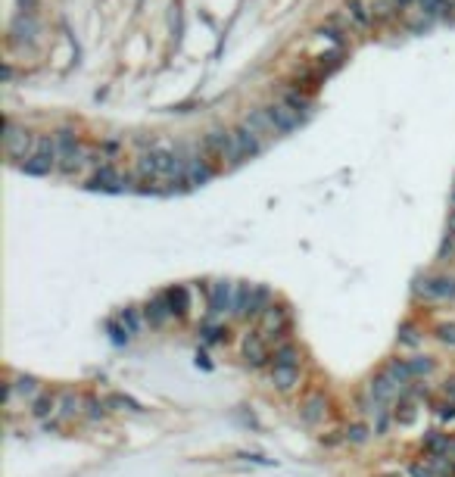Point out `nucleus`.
<instances>
[{
  "instance_id": "nucleus-1",
  "label": "nucleus",
  "mask_w": 455,
  "mask_h": 477,
  "mask_svg": "<svg viewBox=\"0 0 455 477\" xmlns=\"http://www.w3.org/2000/svg\"><path fill=\"white\" fill-rule=\"evenodd\" d=\"M53 138H56V147H60V163H56V169H60L62 175L78 172L81 169V159H84V147H81L78 134H75L72 128H60Z\"/></svg>"
},
{
  "instance_id": "nucleus-2",
  "label": "nucleus",
  "mask_w": 455,
  "mask_h": 477,
  "mask_svg": "<svg viewBox=\"0 0 455 477\" xmlns=\"http://www.w3.org/2000/svg\"><path fill=\"white\" fill-rule=\"evenodd\" d=\"M206 153H209L218 165L240 163V153H237V147H234V134L224 132V128H212V132L206 134Z\"/></svg>"
},
{
  "instance_id": "nucleus-3",
  "label": "nucleus",
  "mask_w": 455,
  "mask_h": 477,
  "mask_svg": "<svg viewBox=\"0 0 455 477\" xmlns=\"http://www.w3.org/2000/svg\"><path fill=\"white\" fill-rule=\"evenodd\" d=\"M3 153L10 159H28L35 153V138L25 128H19L16 122H6L3 128Z\"/></svg>"
},
{
  "instance_id": "nucleus-4",
  "label": "nucleus",
  "mask_w": 455,
  "mask_h": 477,
  "mask_svg": "<svg viewBox=\"0 0 455 477\" xmlns=\"http://www.w3.org/2000/svg\"><path fill=\"white\" fill-rule=\"evenodd\" d=\"M287 327H290V309H287L284 303H271V306L259 315V331L265 340L284 337Z\"/></svg>"
},
{
  "instance_id": "nucleus-5",
  "label": "nucleus",
  "mask_w": 455,
  "mask_h": 477,
  "mask_svg": "<svg viewBox=\"0 0 455 477\" xmlns=\"http://www.w3.org/2000/svg\"><path fill=\"white\" fill-rule=\"evenodd\" d=\"M418 296L424 300H455V278L452 275H434V278H424L418 281Z\"/></svg>"
},
{
  "instance_id": "nucleus-6",
  "label": "nucleus",
  "mask_w": 455,
  "mask_h": 477,
  "mask_svg": "<svg viewBox=\"0 0 455 477\" xmlns=\"http://www.w3.org/2000/svg\"><path fill=\"white\" fill-rule=\"evenodd\" d=\"M231 134H234V147H237V153H240V159H253L262 153V134L256 132L249 122H240Z\"/></svg>"
},
{
  "instance_id": "nucleus-7",
  "label": "nucleus",
  "mask_w": 455,
  "mask_h": 477,
  "mask_svg": "<svg viewBox=\"0 0 455 477\" xmlns=\"http://www.w3.org/2000/svg\"><path fill=\"white\" fill-rule=\"evenodd\" d=\"M234 290L237 284L231 281H212L209 284V315H224L228 309H234Z\"/></svg>"
},
{
  "instance_id": "nucleus-8",
  "label": "nucleus",
  "mask_w": 455,
  "mask_h": 477,
  "mask_svg": "<svg viewBox=\"0 0 455 477\" xmlns=\"http://www.w3.org/2000/svg\"><path fill=\"white\" fill-rule=\"evenodd\" d=\"M87 188H91V190H109V194H118V190L128 188V181H125V178L118 175V172L112 169L109 163H103L97 172H93L91 181H87Z\"/></svg>"
},
{
  "instance_id": "nucleus-9",
  "label": "nucleus",
  "mask_w": 455,
  "mask_h": 477,
  "mask_svg": "<svg viewBox=\"0 0 455 477\" xmlns=\"http://www.w3.org/2000/svg\"><path fill=\"white\" fill-rule=\"evenodd\" d=\"M299 418H303V424H309V427L321 424V421L328 418V396L324 393H309L303 399V406H299Z\"/></svg>"
},
{
  "instance_id": "nucleus-10",
  "label": "nucleus",
  "mask_w": 455,
  "mask_h": 477,
  "mask_svg": "<svg viewBox=\"0 0 455 477\" xmlns=\"http://www.w3.org/2000/svg\"><path fill=\"white\" fill-rule=\"evenodd\" d=\"M265 116L271 119V125H274V132H278V134L293 132V128L299 125V119H303V116L293 113V109L287 107L284 100H280V103H271V107H265Z\"/></svg>"
},
{
  "instance_id": "nucleus-11",
  "label": "nucleus",
  "mask_w": 455,
  "mask_h": 477,
  "mask_svg": "<svg viewBox=\"0 0 455 477\" xmlns=\"http://www.w3.org/2000/svg\"><path fill=\"white\" fill-rule=\"evenodd\" d=\"M368 396L371 399H377L380 406H386V402H393L396 396H402V387H399L396 381H393L386 371H380L377 377H371V387H368Z\"/></svg>"
},
{
  "instance_id": "nucleus-12",
  "label": "nucleus",
  "mask_w": 455,
  "mask_h": 477,
  "mask_svg": "<svg viewBox=\"0 0 455 477\" xmlns=\"http://www.w3.org/2000/svg\"><path fill=\"white\" fill-rule=\"evenodd\" d=\"M243 362L253 365V368H262L268 362V350H265V337L262 331H253L243 337Z\"/></svg>"
},
{
  "instance_id": "nucleus-13",
  "label": "nucleus",
  "mask_w": 455,
  "mask_h": 477,
  "mask_svg": "<svg viewBox=\"0 0 455 477\" xmlns=\"http://www.w3.org/2000/svg\"><path fill=\"white\" fill-rule=\"evenodd\" d=\"M343 16L349 19V26H353L355 32H368V28H371V19H374V13L365 7V3H359V0H346V3H343Z\"/></svg>"
},
{
  "instance_id": "nucleus-14",
  "label": "nucleus",
  "mask_w": 455,
  "mask_h": 477,
  "mask_svg": "<svg viewBox=\"0 0 455 477\" xmlns=\"http://www.w3.org/2000/svg\"><path fill=\"white\" fill-rule=\"evenodd\" d=\"M184 165H187V181H190V188H203V184L212 178V169L206 165L203 153H190V156H184Z\"/></svg>"
},
{
  "instance_id": "nucleus-15",
  "label": "nucleus",
  "mask_w": 455,
  "mask_h": 477,
  "mask_svg": "<svg viewBox=\"0 0 455 477\" xmlns=\"http://www.w3.org/2000/svg\"><path fill=\"white\" fill-rule=\"evenodd\" d=\"M143 318H147V325H153V327H162L168 318H175L172 309H168V303H166V294L153 296V300L143 306Z\"/></svg>"
},
{
  "instance_id": "nucleus-16",
  "label": "nucleus",
  "mask_w": 455,
  "mask_h": 477,
  "mask_svg": "<svg viewBox=\"0 0 455 477\" xmlns=\"http://www.w3.org/2000/svg\"><path fill=\"white\" fill-rule=\"evenodd\" d=\"M10 35H12V41L16 44H31L35 41V35H37V22H35V16L31 13H19L16 19H12V26H10Z\"/></svg>"
},
{
  "instance_id": "nucleus-17",
  "label": "nucleus",
  "mask_w": 455,
  "mask_h": 477,
  "mask_svg": "<svg viewBox=\"0 0 455 477\" xmlns=\"http://www.w3.org/2000/svg\"><path fill=\"white\" fill-rule=\"evenodd\" d=\"M31 406V418H37V421H47L50 415L60 408V396L56 393H50V390H41V393L35 396V399L28 402Z\"/></svg>"
},
{
  "instance_id": "nucleus-18",
  "label": "nucleus",
  "mask_w": 455,
  "mask_h": 477,
  "mask_svg": "<svg viewBox=\"0 0 455 477\" xmlns=\"http://www.w3.org/2000/svg\"><path fill=\"white\" fill-rule=\"evenodd\" d=\"M166 303H168V309H172L175 318H184L187 309H190V294H187L184 284H175V287L166 290Z\"/></svg>"
},
{
  "instance_id": "nucleus-19",
  "label": "nucleus",
  "mask_w": 455,
  "mask_h": 477,
  "mask_svg": "<svg viewBox=\"0 0 455 477\" xmlns=\"http://www.w3.org/2000/svg\"><path fill=\"white\" fill-rule=\"evenodd\" d=\"M271 384L280 390V393L293 390L299 384V365H274L271 368Z\"/></svg>"
},
{
  "instance_id": "nucleus-20",
  "label": "nucleus",
  "mask_w": 455,
  "mask_h": 477,
  "mask_svg": "<svg viewBox=\"0 0 455 477\" xmlns=\"http://www.w3.org/2000/svg\"><path fill=\"white\" fill-rule=\"evenodd\" d=\"M81 408H84V399H81L75 390H66V393H60V421H75L81 415Z\"/></svg>"
},
{
  "instance_id": "nucleus-21",
  "label": "nucleus",
  "mask_w": 455,
  "mask_h": 477,
  "mask_svg": "<svg viewBox=\"0 0 455 477\" xmlns=\"http://www.w3.org/2000/svg\"><path fill=\"white\" fill-rule=\"evenodd\" d=\"M19 169H22L25 175L44 178V175H50V172L56 169V159H50V156H41V153H31L28 159H22V165H19Z\"/></svg>"
},
{
  "instance_id": "nucleus-22",
  "label": "nucleus",
  "mask_w": 455,
  "mask_h": 477,
  "mask_svg": "<svg viewBox=\"0 0 455 477\" xmlns=\"http://www.w3.org/2000/svg\"><path fill=\"white\" fill-rule=\"evenodd\" d=\"M253 294H256V287H253V284H237V290H234V309H231V312H234L237 318H249V306H253Z\"/></svg>"
},
{
  "instance_id": "nucleus-23",
  "label": "nucleus",
  "mask_w": 455,
  "mask_h": 477,
  "mask_svg": "<svg viewBox=\"0 0 455 477\" xmlns=\"http://www.w3.org/2000/svg\"><path fill=\"white\" fill-rule=\"evenodd\" d=\"M424 452L427 456H449V446H452V437L449 433H440V431H430L427 437H424Z\"/></svg>"
},
{
  "instance_id": "nucleus-24",
  "label": "nucleus",
  "mask_w": 455,
  "mask_h": 477,
  "mask_svg": "<svg viewBox=\"0 0 455 477\" xmlns=\"http://www.w3.org/2000/svg\"><path fill=\"white\" fill-rule=\"evenodd\" d=\"M12 387H16V393L22 396V399H28V402L41 393V381H37L35 375H16L12 377Z\"/></svg>"
},
{
  "instance_id": "nucleus-25",
  "label": "nucleus",
  "mask_w": 455,
  "mask_h": 477,
  "mask_svg": "<svg viewBox=\"0 0 455 477\" xmlns=\"http://www.w3.org/2000/svg\"><path fill=\"white\" fill-rule=\"evenodd\" d=\"M386 375L393 377V381L399 384V387H405L409 381H415V375H411V365H409V359H393L390 365H386Z\"/></svg>"
},
{
  "instance_id": "nucleus-26",
  "label": "nucleus",
  "mask_w": 455,
  "mask_h": 477,
  "mask_svg": "<svg viewBox=\"0 0 455 477\" xmlns=\"http://www.w3.org/2000/svg\"><path fill=\"white\" fill-rule=\"evenodd\" d=\"M274 365H299V346L296 343H280L271 356Z\"/></svg>"
},
{
  "instance_id": "nucleus-27",
  "label": "nucleus",
  "mask_w": 455,
  "mask_h": 477,
  "mask_svg": "<svg viewBox=\"0 0 455 477\" xmlns=\"http://www.w3.org/2000/svg\"><path fill=\"white\" fill-rule=\"evenodd\" d=\"M343 437H346L353 446H362V443H368V437H371V427H368L365 421H353V424L343 431Z\"/></svg>"
},
{
  "instance_id": "nucleus-28",
  "label": "nucleus",
  "mask_w": 455,
  "mask_h": 477,
  "mask_svg": "<svg viewBox=\"0 0 455 477\" xmlns=\"http://www.w3.org/2000/svg\"><path fill=\"white\" fill-rule=\"evenodd\" d=\"M199 334H203L206 343H224V340H228V327H224V325H212V321H206V325L199 327Z\"/></svg>"
},
{
  "instance_id": "nucleus-29",
  "label": "nucleus",
  "mask_w": 455,
  "mask_h": 477,
  "mask_svg": "<svg viewBox=\"0 0 455 477\" xmlns=\"http://www.w3.org/2000/svg\"><path fill=\"white\" fill-rule=\"evenodd\" d=\"M106 331H109V340H112V343H116V346H125V343H128V337H131L128 325H125L122 318L109 321V325H106Z\"/></svg>"
},
{
  "instance_id": "nucleus-30",
  "label": "nucleus",
  "mask_w": 455,
  "mask_h": 477,
  "mask_svg": "<svg viewBox=\"0 0 455 477\" xmlns=\"http://www.w3.org/2000/svg\"><path fill=\"white\" fill-rule=\"evenodd\" d=\"M399 346H418L421 343V331H418L411 321H405V325H399Z\"/></svg>"
},
{
  "instance_id": "nucleus-31",
  "label": "nucleus",
  "mask_w": 455,
  "mask_h": 477,
  "mask_svg": "<svg viewBox=\"0 0 455 477\" xmlns=\"http://www.w3.org/2000/svg\"><path fill=\"white\" fill-rule=\"evenodd\" d=\"M106 406H109V408H122V412H125V408H128V412H143L141 402L131 399V396H122V393H112L109 399H106Z\"/></svg>"
},
{
  "instance_id": "nucleus-32",
  "label": "nucleus",
  "mask_w": 455,
  "mask_h": 477,
  "mask_svg": "<svg viewBox=\"0 0 455 477\" xmlns=\"http://www.w3.org/2000/svg\"><path fill=\"white\" fill-rule=\"evenodd\" d=\"M284 103L293 109V113H299V116L309 113V100H305V94H299V91H287V94H284Z\"/></svg>"
},
{
  "instance_id": "nucleus-33",
  "label": "nucleus",
  "mask_w": 455,
  "mask_h": 477,
  "mask_svg": "<svg viewBox=\"0 0 455 477\" xmlns=\"http://www.w3.org/2000/svg\"><path fill=\"white\" fill-rule=\"evenodd\" d=\"M409 365H411V375L415 377H427L436 362L430 356H415V359H409Z\"/></svg>"
},
{
  "instance_id": "nucleus-34",
  "label": "nucleus",
  "mask_w": 455,
  "mask_h": 477,
  "mask_svg": "<svg viewBox=\"0 0 455 477\" xmlns=\"http://www.w3.org/2000/svg\"><path fill=\"white\" fill-rule=\"evenodd\" d=\"M84 408H87V418H91V421L106 418V412H109V406L100 402V399H93V396H87V399H84Z\"/></svg>"
},
{
  "instance_id": "nucleus-35",
  "label": "nucleus",
  "mask_w": 455,
  "mask_h": 477,
  "mask_svg": "<svg viewBox=\"0 0 455 477\" xmlns=\"http://www.w3.org/2000/svg\"><path fill=\"white\" fill-rule=\"evenodd\" d=\"M436 340L446 346H455V321H443V325H436Z\"/></svg>"
},
{
  "instance_id": "nucleus-36",
  "label": "nucleus",
  "mask_w": 455,
  "mask_h": 477,
  "mask_svg": "<svg viewBox=\"0 0 455 477\" xmlns=\"http://www.w3.org/2000/svg\"><path fill=\"white\" fill-rule=\"evenodd\" d=\"M118 318H122L125 325H128V331H131V334H137V331H141V318H137V309H134V306L122 309V312H118Z\"/></svg>"
},
{
  "instance_id": "nucleus-37",
  "label": "nucleus",
  "mask_w": 455,
  "mask_h": 477,
  "mask_svg": "<svg viewBox=\"0 0 455 477\" xmlns=\"http://www.w3.org/2000/svg\"><path fill=\"white\" fill-rule=\"evenodd\" d=\"M396 421L399 424H411V421H415V406H411L409 399H402V406L396 408Z\"/></svg>"
},
{
  "instance_id": "nucleus-38",
  "label": "nucleus",
  "mask_w": 455,
  "mask_h": 477,
  "mask_svg": "<svg viewBox=\"0 0 455 477\" xmlns=\"http://www.w3.org/2000/svg\"><path fill=\"white\" fill-rule=\"evenodd\" d=\"M452 253H455V237H449L446 234V240H443V246H440V262H449Z\"/></svg>"
},
{
  "instance_id": "nucleus-39",
  "label": "nucleus",
  "mask_w": 455,
  "mask_h": 477,
  "mask_svg": "<svg viewBox=\"0 0 455 477\" xmlns=\"http://www.w3.org/2000/svg\"><path fill=\"white\" fill-rule=\"evenodd\" d=\"M237 458H247V462H256V465H274V458H265L259 452H237Z\"/></svg>"
},
{
  "instance_id": "nucleus-40",
  "label": "nucleus",
  "mask_w": 455,
  "mask_h": 477,
  "mask_svg": "<svg viewBox=\"0 0 455 477\" xmlns=\"http://www.w3.org/2000/svg\"><path fill=\"white\" fill-rule=\"evenodd\" d=\"M411 477H436L430 465H411Z\"/></svg>"
},
{
  "instance_id": "nucleus-41",
  "label": "nucleus",
  "mask_w": 455,
  "mask_h": 477,
  "mask_svg": "<svg viewBox=\"0 0 455 477\" xmlns=\"http://www.w3.org/2000/svg\"><path fill=\"white\" fill-rule=\"evenodd\" d=\"M440 418H455V402H452V399L440 406Z\"/></svg>"
},
{
  "instance_id": "nucleus-42",
  "label": "nucleus",
  "mask_w": 455,
  "mask_h": 477,
  "mask_svg": "<svg viewBox=\"0 0 455 477\" xmlns=\"http://www.w3.org/2000/svg\"><path fill=\"white\" fill-rule=\"evenodd\" d=\"M443 393H446V399H452V402H455V377H452V381L443 384Z\"/></svg>"
},
{
  "instance_id": "nucleus-43",
  "label": "nucleus",
  "mask_w": 455,
  "mask_h": 477,
  "mask_svg": "<svg viewBox=\"0 0 455 477\" xmlns=\"http://www.w3.org/2000/svg\"><path fill=\"white\" fill-rule=\"evenodd\" d=\"M446 234H449V237H455V209L449 213V219H446Z\"/></svg>"
},
{
  "instance_id": "nucleus-44",
  "label": "nucleus",
  "mask_w": 455,
  "mask_h": 477,
  "mask_svg": "<svg viewBox=\"0 0 455 477\" xmlns=\"http://www.w3.org/2000/svg\"><path fill=\"white\" fill-rule=\"evenodd\" d=\"M374 10H377V16H384V19L390 16V3H386V0H380V3H377Z\"/></svg>"
},
{
  "instance_id": "nucleus-45",
  "label": "nucleus",
  "mask_w": 455,
  "mask_h": 477,
  "mask_svg": "<svg viewBox=\"0 0 455 477\" xmlns=\"http://www.w3.org/2000/svg\"><path fill=\"white\" fill-rule=\"evenodd\" d=\"M197 365H203V368H212L209 359H206V352H197Z\"/></svg>"
},
{
  "instance_id": "nucleus-46",
  "label": "nucleus",
  "mask_w": 455,
  "mask_h": 477,
  "mask_svg": "<svg viewBox=\"0 0 455 477\" xmlns=\"http://www.w3.org/2000/svg\"><path fill=\"white\" fill-rule=\"evenodd\" d=\"M393 3H399V7H405V3H409V0H393Z\"/></svg>"
},
{
  "instance_id": "nucleus-47",
  "label": "nucleus",
  "mask_w": 455,
  "mask_h": 477,
  "mask_svg": "<svg viewBox=\"0 0 455 477\" xmlns=\"http://www.w3.org/2000/svg\"><path fill=\"white\" fill-rule=\"evenodd\" d=\"M452 477H455V458H452Z\"/></svg>"
},
{
  "instance_id": "nucleus-48",
  "label": "nucleus",
  "mask_w": 455,
  "mask_h": 477,
  "mask_svg": "<svg viewBox=\"0 0 455 477\" xmlns=\"http://www.w3.org/2000/svg\"><path fill=\"white\" fill-rule=\"evenodd\" d=\"M452 203H455V190H452Z\"/></svg>"
},
{
  "instance_id": "nucleus-49",
  "label": "nucleus",
  "mask_w": 455,
  "mask_h": 477,
  "mask_svg": "<svg viewBox=\"0 0 455 477\" xmlns=\"http://www.w3.org/2000/svg\"><path fill=\"white\" fill-rule=\"evenodd\" d=\"M28 3H31V0H28Z\"/></svg>"
}]
</instances>
